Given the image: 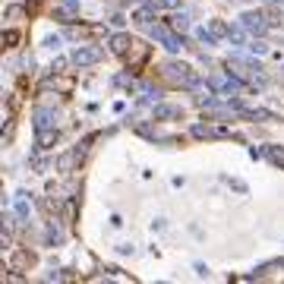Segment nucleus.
<instances>
[{
	"instance_id": "obj_7",
	"label": "nucleus",
	"mask_w": 284,
	"mask_h": 284,
	"mask_svg": "<svg viewBox=\"0 0 284 284\" xmlns=\"http://www.w3.org/2000/svg\"><path fill=\"white\" fill-rule=\"evenodd\" d=\"M193 136H199V139H224V136H234L227 126H208V123H199V126H193Z\"/></svg>"
},
{
	"instance_id": "obj_21",
	"label": "nucleus",
	"mask_w": 284,
	"mask_h": 284,
	"mask_svg": "<svg viewBox=\"0 0 284 284\" xmlns=\"http://www.w3.org/2000/svg\"><path fill=\"white\" fill-rule=\"evenodd\" d=\"M250 51H253V54H269V48H265L262 41H253V45H250Z\"/></svg>"
},
{
	"instance_id": "obj_22",
	"label": "nucleus",
	"mask_w": 284,
	"mask_h": 284,
	"mask_svg": "<svg viewBox=\"0 0 284 284\" xmlns=\"http://www.w3.org/2000/svg\"><path fill=\"white\" fill-rule=\"evenodd\" d=\"M4 41H7V45H10V48H13V45H16V41H19V32H7V35H4Z\"/></svg>"
},
{
	"instance_id": "obj_6",
	"label": "nucleus",
	"mask_w": 284,
	"mask_h": 284,
	"mask_svg": "<svg viewBox=\"0 0 284 284\" xmlns=\"http://www.w3.org/2000/svg\"><path fill=\"white\" fill-rule=\"evenodd\" d=\"M101 57H104L101 48L89 45V48H76V51H73V63H76V67H92V63H98Z\"/></svg>"
},
{
	"instance_id": "obj_18",
	"label": "nucleus",
	"mask_w": 284,
	"mask_h": 284,
	"mask_svg": "<svg viewBox=\"0 0 284 284\" xmlns=\"http://www.w3.org/2000/svg\"><path fill=\"white\" fill-rule=\"evenodd\" d=\"M48 240H51V243H60V240H63V231H60L54 221H51V227H48Z\"/></svg>"
},
{
	"instance_id": "obj_10",
	"label": "nucleus",
	"mask_w": 284,
	"mask_h": 284,
	"mask_svg": "<svg viewBox=\"0 0 284 284\" xmlns=\"http://www.w3.org/2000/svg\"><path fill=\"white\" fill-rule=\"evenodd\" d=\"M133 45H136V41H133L129 35H123V32L111 38V51H114V54H120V57H123V54H129V48H133Z\"/></svg>"
},
{
	"instance_id": "obj_15",
	"label": "nucleus",
	"mask_w": 284,
	"mask_h": 284,
	"mask_svg": "<svg viewBox=\"0 0 284 284\" xmlns=\"http://www.w3.org/2000/svg\"><path fill=\"white\" fill-rule=\"evenodd\" d=\"M170 29L183 35V32L189 29V16H183V13H174V16H170Z\"/></svg>"
},
{
	"instance_id": "obj_17",
	"label": "nucleus",
	"mask_w": 284,
	"mask_h": 284,
	"mask_svg": "<svg viewBox=\"0 0 284 284\" xmlns=\"http://www.w3.org/2000/svg\"><path fill=\"white\" fill-rule=\"evenodd\" d=\"M265 155H269L275 164H281V167H284V148H275V145H272V148H265Z\"/></svg>"
},
{
	"instance_id": "obj_4",
	"label": "nucleus",
	"mask_w": 284,
	"mask_h": 284,
	"mask_svg": "<svg viewBox=\"0 0 284 284\" xmlns=\"http://www.w3.org/2000/svg\"><path fill=\"white\" fill-rule=\"evenodd\" d=\"M208 89H212V92H221V95H237L243 85H240L237 76L227 70V73H215L212 79H208Z\"/></svg>"
},
{
	"instance_id": "obj_12",
	"label": "nucleus",
	"mask_w": 284,
	"mask_h": 284,
	"mask_svg": "<svg viewBox=\"0 0 284 284\" xmlns=\"http://www.w3.org/2000/svg\"><path fill=\"white\" fill-rule=\"evenodd\" d=\"M13 205H16V215H19V218H29V215H32V202H29L23 193L13 199Z\"/></svg>"
},
{
	"instance_id": "obj_3",
	"label": "nucleus",
	"mask_w": 284,
	"mask_h": 284,
	"mask_svg": "<svg viewBox=\"0 0 284 284\" xmlns=\"http://www.w3.org/2000/svg\"><path fill=\"white\" fill-rule=\"evenodd\" d=\"M148 35H151V41H161L167 51H180L183 48V35L170 32V26H148Z\"/></svg>"
},
{
	"instance_id": "obj_8",
	"label": "nucleus",
	"mask_w": 284,
	"mask_h": 284,
	"mask_svg": "<svg viewBox=\"0 0 284 284\" xmlns=\"http://www.w3.org/2000/svg\"><path fill=\"white\" fill-rule=\"evenodd\" d=\"M76 13H79V0H60L57 10H54V16L60 19V23H73Z\"/></svg>"
},
{
	"instance_id": "obj_20",
	"label": "nucleus",
	"mask_w": 284,
	"mask_h": 284,
	"mask_svg": "<svg viewBox=\"0 0 284 284\" xmlns=\"http://www.w3.org/2000/svg\"><path fill=\"white\" fill-rule=\"evenodd\" d=\"M136 23L151 26V7H145V10H139V13H136Z\"/></svg>"
},
{
	"instance_id": "obj_16",
	"label": "nucleus",
	"mask_w": 284,
	"mask_h": 284,
	"mask_svg": "<svg viewBox=\"0 0 284 284\" xmlns=\"http://www.w3.org/2000/svg\"><path fill=\"white\" fill-rule=\"evenodd\" d=\"M167 117H180V107H170V104L155 107V120H167Z\"/></svg>"
},
{
	"instance_id": "obj_14",
	"label": "nucleus",
	"mask_w": 284,
	"mask_h": 284,
	"mask_svg": "<svg viewBox=\"0 0 284 284\" xmlns=\"http://www.w3.org/2000/svg\"><path fill=\"white\" fill-rule=\"evenodd\" d=\"M227 41L243 45V41H246V29H243V26H227Z\"/></svg>"
},
{
	"instance_id": "obj_13",
	"label": "nucleus",
	"mask_w": 284,
	"mask_h": 284,
	"mask_svg": "<svg viewBox=\"0 0 284 284\" xmlns=\"http://www.w3.org/2000/svg\"><path fill=\"white\" fill-rule=\"evenodd\" d=\"M51 142H57V129H38V148H51Z\"/></svg>"
},
{
	"instance_id": "obj_2",
	"label": "nucleus",
	"mask_w": 284,
	"mask_h": 284,
	"mask_svg": "<svg viewBox=\"0 0 284 284\" xmlns=\"http://www.w3.org/2000/svg\"><path fill=\"white\" fill-rule=\"evenodd\" d=\"M227 70H231L234 76H243V79L256 82V85H265V76L259 73V63H246V60H240L237 54L231 57V60H227Z\"/></svg>"
},
{
	"instance_id": "obj_11",
	"label": "nucleus",
	"mask_w": 284,
	"mask_h": 284,
	"mask_svg": "<svg viewBox=\"0 0 284 284\" xmlns=\"http://www.w3.org/2000/svg\"><path fill=\"white\" fill-rule=\"evenodd\" d=\"M82 151H85V148H73V151H67V155H63L60 161H57V167H60V170H70V167H73L76 161L82 158Z\"/></svg>"
},
{
	"instance_id": "obj_1",
	"label": "nucleus",
	"mask_w": 284,
	"mask_h": 284,
	"mask_svg": "<svg viewBox=\"0 0 284 284\" xmlns=\"http://www.w3.org/2000/svg\"><path fill=\"white\" fill-rule=\"evenodd\" d=\"M164 76L170 82H177V85H183V89H196L199 85V79H196V73L189 70L186 63H177V60H170V63H164Z\"/></svg>"
},
{
	"instance_id": "obj_5",
	"label": "nucleus",
	"mask_w": 284,
	"mask_h": 284,
	"mask_svg": "<svg viewBox=\"0 0 284 284\" xmlns=\"http://www.w3.org/2000/svg\"><path fill=\"white\" fill-rule=\"evenodd\" d=\"M240 26L250 35H265L269 32V19H265V13H259V10H246L240 16Z\"/></svg>"
},
{
	"instance_id": "obj_19",
	"label": "nucleus",
	"mask_w": 284,
	"mask_h": 284,
	"mask_svg": "<svg viewBox=\"0 0 284 284\" xmlns=\"http://www.w3.org/2000/svg\"><path fill=\"white\" fill-rule=\"evenodd\" d=\"M23 265H32V256L29 253H16L13 256V269H23Z\"/></svg>"
},
{
	"instance_id": "obj_9",
	"label": "nucleus",
	"mask_w": 284,
	"mask_h": 284,
	"mask_svg": "<svg viewBox=\"0 0 284 284\" xmlns=\"http://www.w3.org/2000/svg\"><path fill=\"white\" fill-rule=\"evenodd\" d=\"M54 120H57V114L51 107H38L35 111V129H54Z\"/></svg>"
}]
</instances>
